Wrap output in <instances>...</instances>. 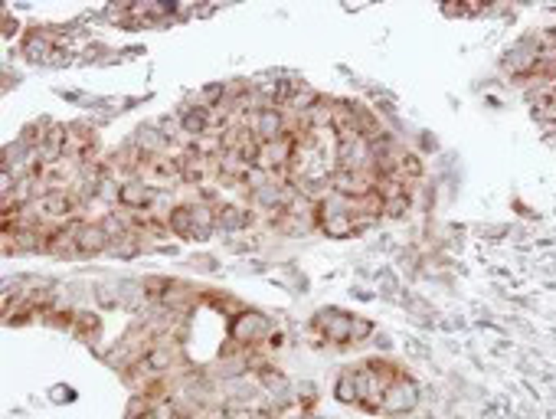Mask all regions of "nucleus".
Wrapping results in <instances>:
<instances>
[{
    "label": "nucleus",
    "mask_w": 556,
    "mask_h": 419,
    "mask_svg": "<svg viewBox=\"0 0 556 419\" xmlns=\"http://www.w3.org/2000/svg\"><path fill=\"white\" fill-rule=\"evenodd\" d=\"M203 99H206V102H220V99H222V86H206Z\"/></svg>",
    "instance_id": "f3484780"
},
{
    "label": "nucleus",
    "mask_w": 556,
    "mask_h": 419,
    "mask_svg": "<svg viewBox=\"0 0 556 419\" xmlns=\"http://www.w3.org/2000/svg\"><path fill=\"white\" fill-rule=\"evenodd\" d=\"M98 301H102V305H115V301H118V295H115V291H108V285H102V289H98Z\"/></svg>",
    "instance_id": "a211bd4d"
},
{
    "label": "nucleus",
    "mask_w": 556,
    "mask_h": 419,
    "mask_svg": "<svg viewBox=\"0 0 556 419\" xmlns=\"http://www.w3.org/2000/svg\"><path fill=\"white\" fill-rule=\"evenodd\" d=\"M416 403H419V386L402 376V380H396V384L383 393L380 413H386V416H399V413H412V410H416Z\"/></svg>",
    "instance_id": "f257e3e1"
},
{
    "label": "nucleus",
    "mask_w": 556,
    "mask_h": 419,
    "mask_svg": "<svg viewBox=\"0 0 556 419\" xmlns=\"http://www.w3.org/2000/svg\"><path fill=\"white\" fill-rule=\"evenodd\" d=\"M377 347H380V351H390V337H383V334H380V337H377Z\"/></svg>",
    "instance_id": "4be33fe9"
},
{
    "label": "nucleus",
    "mask_w": 556,
    "mask_h": 419,
    "mask_svg": "<svg viewBox=\"0 0 556 419\" xmlns=\"http://www.w3.org/2000/svg\"><path fill=\"white\" fill-rule=\"evenodd\" d=\"M23 52H26V60L43 62V60H46V52H52V50H50V40H46L43 33H36V36H30V40H26Z\"/></svg>",
    "instance_id": "1a4fd4ad"
},
{
    "label": "nucleus",
    "mask_w": 556,
    "mask_h": 419,
    "mask_svg": "<svg viewBox=\"0 0 556 419\" xmlns=\"http://www.w3.org/2000/svg\"><path fill=\"white\" fill-rule=\"evenodd\" d=\"M40 206H43L46 213H52V216H66L69 213V200L66 197H52V194L40 200Z\"/></svg>",
    "instance_id": "ddd939ff"
},
{
    "label": "nucleus",
    "mask_w": 556,
    "mask_h": 419,
    "mask_svg": "<svg viewBox=\"0 0 556 419\" xmlns=\"http://www.w3.org/2000/svg\"><path fill=\"white\" fill-rule=\"evenodd\" d=\"M236 337H242V341H256V337H262V334L268 331V318L256 315V311H246V315L236 321Z\"/></svg>",
    "instance_id": "39448f33"
},
{
    "label": "nucleus",
    "mask_w": 556,
    "mask_h": 419,
    "mask_svg": "<svg viewBox=\"0 0 556 419\" xmlns=\"http://www.w3.org/2000/svg\"><path fill=\"white\" fill-rule=\"evenodd\" d=\"M406 351H409V354H416V357H426V354H429V347H422V344L409 341V344H406Z\"/></svg>",
    "instance_id": "aec40b11"
},
{
    "label": "nucleus",
    "mask_w": 556,
    "mask_h": 419,
    "mask_svg": "<svg viewBox=\"0 0 556 419\" xmlns=\"http://www.w3.org/2000/svg\"><path fill=\"white\" fill-rule=\"evenodd\" d=\"M337 400H344V403H360L357 376H353V374H341V380H337Z\"/></svg>",
    "instance_id": "9d476101"
},
{
    "label": "nucleus",
    "mask_w": 556,
    "mask_h": 419,
    "mask_svg": "<svg viewBox=\"0 0 556 419\" xmlns=\"http://www.w3.org/2000/svg\"><path fill=\"white\" fill-rule=\"evenodd\" d=\"M108 233H105V226H98V223H79L76 226V249L79 252H89V256H95V252H102L105 246H108Z\"/></svg>",
    "instance_id": "f03ea898"
},
{
    "label": "nucleus",
    "mask_w": 556,
    "mask_h": 419,
    "mask_svg": "<svg viewBox=\"0 0 556 419\" xmlns=\"http://www.w3.org/2000/svg\"><path fill=\"white\" fill-rule=\"evenodd\" d=\"M321 230H324V236H334V240H341V236H351V233H353L351 213L324 216V220H321Z\"/></svg>",
    "instance_id": "423d86ee"
},
{
    "label": "nucleus",
    "mask_w": 556,
    "mask_h": 419,
    "mask_svg": "<svg viewBox=\"0 0 556 419\" xmlns=\"http://www.w3.org/2000/svg\"><path fill=\"white\" fill-rule=\"evenodd\" d=\"M399 174H402V177H419V174H422V161L416 155H402Z\"/></svg>",
    "instance_id": "4468645a"
},
{
    "label": "nucleus",
    "mask_w": 556,
    "mask_h": 419,
    "mask_svg": "<svg viewBox=\"0 0 556 419\" xmlns=\"http://www.w3.org/2000/svg\"><path fill=\"white\" fill-rule=\"evenodd\" d=\"M13 33H17V23L10 17H4V36H13Z\"/></svg>",
    "instance_id": "412c9836"
},
{
    "label": "nucleus",
    "mask_w": 556,
    "mask_h": 419,
    "mask_svg": "<svg viewBox=\"0 0 556 419\" xmlns=\"http://www.w3.org/2000/svg\"><path fill=\"white\" fill-rule=\"evenodd\" d=\"M383 213H386V216H393V220H402V216L409 213V194H402V197H393V200H386Z\"/></svg>",
    "instance_id": "f8f14e48"
},
{
    "label": "nucleus",
    "mask_w": 556,
    "mask_h": 419,
    "mask_svg": "<svg viewBox=\"0 0 556 419\" xmlns=\"http://www.w3.org/2000/svg\"><path fill=\"white\" fill-rule=\"evenodd\" d=\"M151 197H154V190L144 187V184H125L118 194V200L125 206H144V203H151Z\"/></svg>",
    "instance_id": "0eeeda50"
},
{
    "label": "nucleus",
    "mask_w": 556,
    "mask_h": 419,
    "mask_svg": "<svg viewBox=\"0 0 556 419\" xmlns=\"http://www.w3.org/2000/svg\"><path fill=\"white\" fill-rule=\"evenodd\" d=\"M154 419H174V406H171V403L157 406V410H154Z\"/></svg>",
    "instance_id": "6ab92c4d"
},
{
    "label": "nucleus",
    "mask_w": 556,
    "mask_h": 419,
    "mask_svg": "<svg viewBox=\"0 0 556 419\" xmlns=\"http://www.w3.org/2000/svg\"><path fill=\"white\" fill-rule=\"evenodd\" d=\"M351 321L353 318H347V315L324 311V315L317 318V328H321V334L331 337V341H351Z\"/></svg>",
    "instance_id": "7ed1b4c3"
},
{
    "label": "nucleus",
    "mask_w": 556,
    "mask_h": 419,
    "mask_svg": "<svg viewBox=\"0 0 556 419\" xmlns=\"http://www.w3.org/2000/svg\"><path fill=\"white\" fill-rule=\"evenodd\" d=\"M370 334H373V325L363 321V318H353L351 321V341H363V337H370Z\"/></svg>",
    "instance_id": "2eb2a0df"
},
{
    "label": "nucleus",
    "mask_w": 556,
    "mask_h": 419,
    "mask_svg": "<svg viewBox=\"0 0 556 419\" xmlns=\"http://www.w3.org/2000/svg\"><path fill=\"white\" fill-rule=\"evenodd\" d=\"M167 360H171V357H167V351L157 347V351L147 354V367H151V370H164V367H167Z\"/></svg>",
    "instance_id": "dca6fc26"
},
{
    "label": "nucleus",
    "mask_w": 556,
    "mask_h": 419,
    "mask_svg": "<svg viewBox=\"0 0 556 419\" xmlns=\"http://www.w3.org/2000/svg\"><path fill=\"white\" fill-rule=\"evenodd\" d=\"M252 125H256V135H259V141H278V138H282V115H278V111H272V108H262L256 115V121H252Z\"/></svg>",
    "instance_id": "20e7f679"
},
{
    "label": "nucleus",
    "mask_w": 556,
    "mask_h": 419,
    "mask_svg": "<svg viewBox=\"0 0 556 419\" xmlns=\"http://www.w3.org/2000/svg\"><path fill=\"white\" fill-rule=\"evenodd\" d=\"M171 226L174 233H180V236H197V230H193V216H190V206H177L171 213Z\"/></svg>",
    "instance_id": "6e6552de"
},
{
    "label": "nucleus",
    "mask_w": 556,
    "mask_h": 419,
    "mask_svg": "<svg viewBox=\"0 0 556 419\" xmlns=\"http://www.w3.org/2000/svg\"><path fill=\"white\" fill-rule=\"evenodd\" d=\"M213 213H216V223L229 226V230H236V226L246 223V213H242L239 206H220V210H213Z\"/></svg>",
    "instance_id": "9b49d317"
}]
</instances>
